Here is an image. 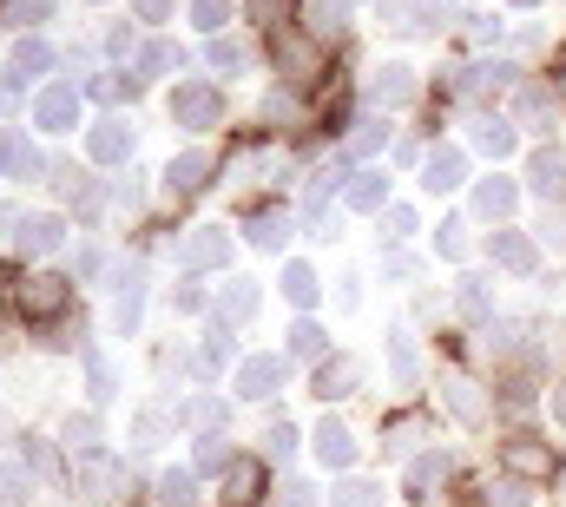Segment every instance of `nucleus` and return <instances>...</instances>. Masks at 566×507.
<instances>
[{
    "instance_id": "nucleus-1",
    "label": "nucleus",
    "mask_w": 566,
    "mask_h": 507,
    "mask_svg": "<svg viewBox=\"0 0 566 507\" xmlns=\"http://www.w3.org/2000/svg\"><path fill=\"white\" fill-rule=\"evenodd\" d=\"M171 120L191 132H211L224 120V100H218V86H205V80H178L171 86Z\"/></svg>"
},
{
    "instance_id": "nucleus-2",
    "label": "nucleus",
    "mask_w": 566,
    "mask_h": 507,
    "mask_svg": "<svg viewBox=\"0 0 566 507\" xmlns=\"http://www.w3.org/2000/svg\"><path fill=\"white\" fill-rule=\"evenodd\" d=\"M119 482H126L119 462H106V455H86L80 462V501L86 507H113L119 501Z\"/></svg>"
},
{
    "instance_id": "nucleus-3",
    "label": "nucleus",
    "mask_w": 566,
    "mask_h": 507,
    "mask_svg": "<svg viewBox=\"0 0 566 507\" xmlns=\"http://www.w3.org/2000/svg\"><path fill=\"white\" fill-rule=\"evenodd\" d=\"M441 408H448L461 428H481V422H488V395L468 376H441Z\"/></svg>"
},
{
    "instance_id": "nucleus-4",
    "label": "nucleus",
    "mask_w": 566,
    "mask_h": 507,
    "mask_svg": "<svg viewBox=\"0 0 566 507\" xmlns=\"http://www.w3.org/2000/svg\"><path fill=\"white\" fill-rule=\"evenodd\" d=\"M283 376H290L283 356H251V363L238 370V395H244V402H271V395L283 389Z\"/></svg>"
},
{
    "instance_id": "nucleus-5",
    "label": "nucleus",
    "mask_w": 566,
    "mask_h": 507,
    "mask_svg": "<svg viewBox=\"0 0 566 507\" xmlns=\"http://www.w3.org/2000/svg\"><path fill=\"white\" fill-rule=\"evenodd\" d=\"M139 303H145V270L139 263H126V270L113 277V323H119L126 337L139 330Z\"/></svg>"
},
{
    "instance_id": "nucleus-6",
    "label": "nucleus",
    "mask_w": 566,
    "mask_h": 507,
    "mask_svg": "<svg viewBox=\"0 0 566 507\" xmlns=\"http://www.w3.org/2000/svg\"><path fill=\"white\" fill-rule=\"evenodd\" d=\"M178 263H185V270H218V263H231V231H191V238L178 245Z\"/></svg>"
},
{
    "instance_id": "nucleus-7",
    "label": "nucleus",
    "mask_w": 566,
    "mask_h": 507,
    "mask_svg": "<svg viewBox=\"0 0 566 507\" xmlns=\"http://www.w3.org/2000/svg\"><path fill=\"white\" fill-rule=\"evenodd\" d=\"M33 113H40V126H46V132H73V120H80V86H73V80L46 86Z\"/></svg>"
},
{
    "instance_id": "nucleus-8",
    "label": "nucleus",
    "mask_w": 566,
    "mask_h": 507,
    "mask_svg": "<svg viewBox=\"0 0 566 507\" xmlns=\"http://www.w3.org/2000/svg\"><path fill=\"white\" fill-rule=\"evenodd\" d=\"M507 86H514V66H507V60H474V66L461 73V93H468V100H501Z\"/></svg>"
},
{
    "instance_id": "nucleus-9",
    "label": "nucleus",
    "mask_w": 566,
    "mask_h": 507,
    "mask_svg": "<svg viewBox=\"0 0 566 507\" xmlns=\"http://www.w3.org/2000/svg\"><path fill=\"white\" fill-rule=\"evenodd\" d=\"M501 462H507L514 482H547V468H554V455H547L541 442H527V435H514V442L501 448Z\"/></svg>"
},
{
    "instance_id": "nucleus-10",
    "label": "nucleus",
    "mask_w": 566,
    "mask_h": 507,
    "mask_svg": "<svg viewBox=\"0 0 566 507\" xmlns=\"http://www.w3.org/2000/svg\"><path fill=\"white\" fill-rule=\"evenodd\" d=\"M461 178H468V158H461L454 145H441V152H428V158H422V192H434V198H441V192H454Z\"/></svg>"
},
{
    "instance_id": "nucleus-11",
    "label": "nucleus",
    "mask_w": 566,
    "mask_h": 507,
    "mask_svg": "<svg viewBox=\"0 0 566 507\" xmlns=\"http://www.w3.org/2000/svg\"><path fill=\"white\" fill-rule=\"evenodd\" d=\"M60 238H66V225L53 218V211H40V218H20V231H13V245L27 257H46V251H60Z\"/></svg>"
},
{
    "instance_id": "nucleus-12",
    "label": "nucleus",
    "mask_w": 566,
    "mask_h": 507,
    "mask_svg": "<svg viewBox=\"0 0 566 507\" xmlns=\"http://www.w3.org/2000/svg\"><path fill=\"white\" fill-rule=\"evenodd\" d=\"M409 100H416V73L409 66H382L369 80V106H409Z\"/></svg>"
},
{
    "instance_id": "nucleus-13",
    "label": "nucleus",
    "mask_w": 566,
    "mask_h": 507,
    "mask_svg": "<svg viewBox=\"0 0 566 507\" xmlns=\"http://www.w3.org/2000/svg\"><path fill=\"white\" fill-rule=\"evenodd\" d=\"M0 172H13V178H40V172H46L40 152H33V138H20L13 126L0 132Z\"/></svg>"
},
{
    "instance_id": "nucleus-14",
    "label": "nucleus",
    "mask_w": 566,
    "mask_h": 507,
    "mask_svg": "<svg viewBox=\"0 0 566 507\" xmlns=\"http://www.w3.org/2000/svg\"><path fill=\"white\" fill-rule=\"evenodd\" d=\"M382 27L389 33H428L434 27V7L428 0H382Z\"/></svg>"
},
{
    "instance_id": "nucleus-15",
    "label": "nucleus",
    "mask_w": 566,
    "mask_h": 507,
    "mask_svg": "<svg viewBox=\"0 0 566 507\" xmlns=\"http://www.w3.org/2000/svg\"><path fill=\"white\" fill-rule=\"evenodd\" d=\"M514 205H521L514 178H481V185H474V211H481V218H507Z\"/></svg>"
},
{
    "instance_id": "nucleus-16",
    "label": "nucleus",
    "mask_w": 566,
    "mask_h": 507,
    "mask_svg": "<svg viewBox=\"0 0 566 507\" xmlns=\"http://www.w3.org/2000/svg\"><path fill=\"white\" fill-rule=\"evenodd\" d=\"M316 455H323V468H349L356 462V435L343 422H323L316 428Z\"/></svg>"
},
{
    "instance_id": "nucleus-17",
    "label": "nucleus",
    "mask_w": 566,
    "mask_h": 507,
    "mask_svg": "<svg viewBox=\"0 0 566 507\" xmlns=\"http://www.w3.org/2000/svg\"><path fill=\"white\" fill-rule=\"evenodd\" d=\"M86 145H93V158H99V165H119V158L133 152V126H126V120H106V126H93Z\"/></svg>"
},
{
    "instance_id": "nucleus-18",
    "label": "nucleus",
    "mask_w": 566,
    "mask_h": 507,
    "mask_svg": "<svg viewBox=\"0 0 566 507\" xmlns=\"http://www.w3.org/2000/svg\"><path fill=\"white\" fill-rule=\"evenodd\" d=\"M527 185H534L541 198H560V192H566V158H560V152H534V165H527Z\"/></svg>"
},
{
    "instance_id": "nucleus-19",
    "label": "nucleus",
    "mask_w": 566,
    "mask_h": 507,
    "mask_svg": "<svg viewBox=\"0 0 566 507\" xmlns=\"http://www.w3.org/2000/svg\"><path fill=\"white\" fill-rule=\"evenodd\" d=\"M205 172H211V158H205V152H185V158H171L165 185H171L178 198H191V192H205Z\"/></svg>"
},
{
    "instance_id": "nucleus-20",
    "label": "nucleus",
    "mask_w": 566,
    "mask_h": 507,
    "mask_svg": "<svg viewBox=\"0 0 566 507\" xmlns=\"http://www.w3.org/2000/svg\"><path fill=\"white\" fill-rule=\"evenodd\" d=\"M60 303H66V283H60V277H33V283L20 290V310H27V317H53Z\"/></svg>"
},
{
    "instance_id": "nucleus-21",
    "label": "nucleus",
    "mask_w": 566,
    "mask_h": 507,
    "mask_svg": "<svg viewBox=\"0 0 566 507\" xmlns=\"http://www.w3.org/2000/svg\"><path fill=\"white\" fill-rule=\"evenodd\" d=\"M349 205L356 211H382L389 205V172H356L349 178Z\"/></svg>"
},
{
    "instance_id": "nucleus-22",
    "label": "nucleus",
    "mask_w": 566,
    "mask_h": 507,
    "mask_svg": "<svg viewBox=\"0 0 566 507\" xmlns=\"http://www.w3.org/2000/svg\"><path fill=\"white\" fill-rule=\"evenodd\" d=\"M218 317H224V323H244V317H258V283H251V277H231V290L218 297Z\"/></svg>"
},
{
    "instance_id": "nucleus-23",
    "label": "nucleus",
    "mask_w": 566,
    "mask_h": 507,
    "mask_svg": "<svg viewBox=\"0 0 566 507\" xmlns=\"http://www.w3.org/2000/svg\"><path fill=\"white\" fill-rule=\"evenodd\" d=\"M494 263L501 270H534V238H521V231H494Z\"/></svg>"
},
{
    "instance_id": "nucleus-24",
    "label": "nucleus",
    "mask_w": 566,
    "mask_h": 507,
    "mask_svg": "<svg viewBox=\"0 0 566 507\" xmlns=\"http://www.w3.org/2000/svg\"><path fill=\"white\" fill-rule=\"evenodd\" d=\"M349 27V0H310V33L316 40H343Z\"/></svg>"
},
{
    "instance_id": "nucleus-25",
    "label": "nucleus",
    "mask_w": 566,
    "mask_h": 507,
    "mask_svg": "<svg viewBox=\"0 0 566 507\" xmlns=\"http://www.w3.org/2000/svg\"><path fill=\"white\" fill-rule=\"evenodd\" d=\"M139 73H185V46H178V40H145Z\"/></svg>"
},
{
    "instance_id": "nucleus-26",
    "label": "nucleus",
    "mask_w": 566,
    "mask_h": 507,
    "mask_svg": "<svg viewBox=\"0 0 566 507\" xmlns=\"http://www.w3.org/2000/svg\"><path fill=\"white\" fill-rule=\"evenodd\" d=\"M158 501L165 507H191L198 501V468H165V475H158Z\"/></svg>"
},
{
    "instance_id": "nucleus-27",
    "label": "nucleus",
    "mask_w": 566,
    "mask_h": 507,
    "mask_svg": "<svg viewBox=\"0 0 566 507\" xmlns=\"http://www.w3.org/2000/svg\"><path fill=\"white\" fill-rule=\"evenodd\" d=\"M46 66H53V46L27 33V40L13 46V86H20V80H33V73H46Z\"/></svg>"
},
{
    "instance_id": "nucleus-28",
    "label": "nucleus",
    "mask_w": 566,
    "mask_h": 507,
    "mask_svg": "<svg viewBox=\"0 0 566 507\" xmlns=\"http://www.w3.org/2000/svg\"><path fill=\"white\" fill-rule=\"evenodd\" d=\"M178 422H185V428H205V435H211V428L224 422V395H191V402L178 408Z\"/></svg>"
},
{
    "instance_id": "nucleus-29",
    "label": "nucleus",
    "mask_w": 566,
    "mask_h": 507,
    "mask_svg": "<svg viewBox=\"0 0 566 507\" xmlns=\"http://www.w3.org/2000/svg\"><path fill=\"white\" fill-rule=\"evenodd\" d=\"M474 145H481L488 158H507V152H514V120H494V113H488V120L474 126Z\"/></svg>"
},
{
    "instance_id": "nucleus-30",
    "label": "nucleus",
    "mask_w": 566,
    "mask_h": 507,
    "mask_svg": "<svg viewBox=\"0 0 566 507\" xmlns=\"http://www.w3.org/2000/svg\"><path fill=\"white\" fill-rule=\"evenodd\" d=\"M251 245H258V251H283V245H290V211H264V218H251Z\"/></svg>"
},
{
    "instance_id": "nucleus-31",
    "label": "nucleus",
    "mask_w": 566,
    "mask_h": 507,
    "mask_svg": "<svg viewBox=\"0 0 566 507\" xmlns=\"http://www.w3.org/2000/svg\"><path fill=\"white\" fill-rule=\"evenodd\" d=\"M454 310H461V317H488V310H494L488 277H461V283H454Z\"/></svg>"
},
{
    "instance_id": "nucleus-32",
    "label": "nucleus",
    "mask_w": 566,
    "mask_h": 507,
    "mask_svg": "<svg viewBox=\"0 0 566 507\" xmlns=\"http://www.w3.org/2000/svg\"><path fill=\"white\" fill-rule=\"evenodd\" d=\"M231 468H238L231 442H224V435H205V442H198V475H231Z\"/></svg>"
},
{
    "instance_id": "nucleus-33",
    "label": "nucleus",
    "mask_w": 566,
    "mask_h": 507,
    "mask_svg": "<svg viewBox=\"0 0 566 507\" xmlns=\"http://www.w3.org/2000/svg\"><path fill=\"white\" fill-rule=\"evenodd\" d=\"M441 475H448V455H441V448H428V455H416V468H409V495L422 501V495L434 488V482H441Z\"/></svg>"
},
{
    "instance_id": "nucleus-34",
    "label": "nucleus",
    "mask_w": 566,
    "mask_h": 507,
    "mask_svg": "<svg viewBox=\"0 0 566 507\" xmlns=\"http://www.w3.org/2000/svg\"><path fill=\"white\" fill-rule=\"evenodd\" d=\"M258 488H264V475H258V462H238L231 475H224V501H258Z\"/></svg>"
},
{
    "instance_id": "nucleus-35",
    "label": "nucleus",
    "mask_w": 566,
    "mask_h": 507,
    "mask_svg": "<svg viewBox=\"0 0 566 507\" xmlns=\"http://www.w3.org/2000/svg\"><path fill=\"white\" fill-rule=\"evenodd\" d=\"M514 113H521V126L547 132V120H554V100H547L541 86H521V100H514Z\"/></svg>"
},
{
    "instance_id": "nucleus-36",
    "label": "nucleus",
    "mask_w": 566,
    "mask_h": 507,
    "mask_svg": "<svg viewBox=\"0 0 566 507\" xmlns=\"http://www.w3.org/2000/svg\"><path fill=\"white\" fill-rule=\"evenodd\" d=\"M283 297H290L296 310H310V303H316V270H310V263H290V270H283Z\"/></svg>"
},
{
    "instance_id": "nucleus-37",
    "label": "nucleus",
    "mask_w": 566,
    "mask_h": 507,
    "mask_svg": "<svg viewBox=\"0 0 566 507\" xmlns=\"http://www.w3.org/2000/svg\"><path fill=\"white\" fill-rule=\"evenodd\" d=\"M349 389H356V363H349V356L323 363V376H316V395H329V402H336V395H349Z\"/></svg>"
},
{
    "instance_id": "nucleus-38",
    "label": "nucleus",
    "mask_w": 566,
    "mask_h": 507,
    "mask_svg": "<svg viewBox=\"0 0 566 507\" xmlns=\"http://www.w3.org/2000/svg\"><path fill=\"white\" fill-rule=\"evenodd\" d=\"M389 370H396L402 389L416 382V343H409V330H389Z\"/></svg>"
},
{
    "instance_id": "nucleus-39",
    "label": "nucleus",
    "mask_w": 566,
    "mask_h": 507,
    "mask_svg": "<svg viewBox=\"0 0 566 507\" xmlns=\"http://www.w3.org/2000/svg\"><path fill=\"white\" fill-rule=\"evenodd\" d=\"M323 350H329V337H323V330H316V323H310V317H303V323H296V330H290V356H303V363H316V356H323Z\"/></svg>"
},
{
    "instance_id": "nucleus-40",
    "label": "nucleus",
    "mask_w": 566,
    "mask_h": 507,
    "mask_svg": "<svg viewBox=\"0 0 566 507\" xmlns=\"http://www.w3.org/2000/svg\"><path fill=\"white\" fill-rule=\"evenodd\" d=\"M277 60H290V66H296V80H310V66H316V46H310L303 33H290V40H277Z\"/></svg>"
},
{
    "instance_id": "nucleus-41",
    "label": "nucleus",
    "mask_w": 566,
    "mask_h": 507,
    "mask_svg": "<svg viewBox=\"0 0 566 507\" xmlns=\"http://www.w3.org/2000/svg\"><path fill=\"white\" fill-rule=\"evenodd\" d=\"M211 66H218V73H244V66H251V53H244L238 40H211Z\"/></svg>"
},
{
    "instance_id": "nucleus-42",
    "label": "nucleus",
    "mask_w": 566,
    "mask_h": 507,
    "mask_svg": "<svg viewBox=\"0 0 566 507\" xmlns=\"http://www.w3.org/2000/svg\"><path fill=\"white\" fill-rule=\"evenodd\" d=\"M488 507H527V482H514V475H501V482L488 488Z\"/></svg>"
},
{
    "instance_id": "nucleus-43",
    "label": "nucleus",
    "mask_w": 566,
    "mask_h": 507,
    "mask_svg": "<svg viewBox=\"0 0 566 507\" xmlns=\"http://www.w3.org/2000/svg\"><path fill=\"white\" fill-rule=\"evenodd\" d=\"M416 442H422V422H396L382 448H389V455H416Z\"/></svg>"
},
{
    "instance_id": "nucleus-44",
    "label": "nucleus",
    "mask_w": 566,
    "mask_h": 507,
    "mask_svg": "<svg viewBox=\"0 0 566 507\" xmlns=\"http://www.w3.org/2000/svg\"><path fill=\"white\" fill-rule=\"evenodd\" d=\"M191 20H198L205 33H218V27L231 20V0H198V7H191Z\"/></svg>"
},
{
    "instance_id": "nucleus-45",
    "label": "nucleus",
    "mask_w": 566,
    "mask_h": 507,
    "mask_svg": "<svg viewBox=\"0 0 566 507\" xmlns=\"http://www.w3.org/2000/svg\"><path fill=\"white\" fill-rule=\"evenodd\" d=\"M376 495H382L376 482H343L336 488V507H376Z\"/></svg>"
},
{
    "instance_id": "nucleus-46",
    "label": "nucleus",
    "mask_w": 566,
    "mask_h": 507,
    "mask_svg": "<svg viewBox=\"0 0 566 507\" xmlns=\"http://www.w3.org/2000/svg\"><path fill=\"white\" fill-rule=\"evenodd\" d=\"M33 488V475L20 468V462H0V501H13V495H27Z\"/></svg>"
},
{
    "instance_id": "nucleus-47",
    "label": "nucleus",
    "mask_w": 566,
    "mask_h": 507,
    "mask_svg": "<svg viewBox=\"0 0 566 507\" xmlns=\"http://www.w3.org/2000/svg\"><path fill=\"white\" fill-rule=\"evenodd\" d=\"M382 145H389V126L382 120H363V132L349 138V152H382Z\"/></svg>"
},
{
    "instance_id": "nucleus-48",
    "label": "nucleus",
    "mask_w": 566,
    "mask_h": 507,
    "mask_svg": "<svg viewBox=\"0 0 566 507\" xmlns=\"http://www.w3.org/2000/svg\"><path fill=\"white\" fill-rule=\"evenodd\" d=\"M7 13H13V27H20V20H27V27H40V20H53V0H13Z\"/></svg>"
},
{
    "instance_id": "nucleus-49",
    "label": "nucleus",
    "mask_w": 566,
    "mask_h": 507,
    "mask_svg": "<svg viewBox=\"0 0 566 507\" xmlns=\"http://www.w3.org/2000/svg\"><path fill=\"white\" fill-rule=\"evenodd\" d=\"M434 251H441V257H468V225H441Z\"/></svg>"
},
{
    "instance_id": "nucleus-50",
    "label": "nucleus",
    "mask_w": 566,
    "mask_h": 507,
    "mask_svg": "<svg viewBox=\"0 0 566 507\" xmlns=\"http://www.w3.org/2000/svg\"><path fill=\"white\" fill-rule=\"evenodd\" d=\"M66 442H73V448H93V442H99V422H93V415H73V422H66Z\"/></svg>"
},
{
    "instance_id": "nucleus-51",
    "label": "nucleus",
    "mask_w": 566,
    "mask_h": 507,
    "mask_svg": "<svg viewBox=\"0 0 566 507\" xmlns=\"http://www.w3.org/2000/svg\"><path fill=\"white\" fill-rule=\"evenodd\" d=\"M382 231H389V238H409V231H416V211H409V205H389Z\"/></svg>"
},
{
    "instance_id": "nucleus-52",
    "label": "nucleus",
    "mask_w": 566,
    "mask_h": 507,
    "mask_svg": "<svg viewBox=\"0 0 566 507\" xmlns=\"http://www.w3.org/2000/svg\"><path fill=\"white\" fill-rule=\"evenodd\" d=\"M86 370H93V402H106V395H113V370H106L99 356H86Z\"/></svg>"
},
{
    "instance_id": "nucleus-53",
    "label": "nucleus",
    "mask_w": 566,
    "mask_h": 507,
    "mask_svg": "<svg viewBox=\"0 0 566 507\" xmlns=\"http://www.w3.org/2000/svg\"><path fill=\"white\" fill-rule=\"evenodd\" d=\"M264 442H271V455H283V462H290V448H296V428H290V422H277Z\"/></svg>"
},
{
    "instance_id": "nucleus-54",
    "label": "nucleus",
    "mask_w": 566,
    "mask_h": 507,
    "mask_svg": "<svg viewBox=\"0 0 566 507\" xmlns=\"http://www.w3.org/2000/svg\"><path fill=\"white\" fill-rule=\"evenodd\" d=\"M27 468H33V475H53V448H46V442H27Z\"/></svg>"
},
{
    "instance_id": "nucleus-55",
    "label": "nucleus",
    "mask_w": 566,
    "mask_h": 507,
    "mask_svg": "<svg viewBox=\"0 0 566 507\" xmlns=\"http://www.w3.org/2000/svg\"><path fill=\"white\" fill-rule=\"evenodd\" d=\"M283 507H316V488H310V482H290V488H283Z\"/></svg>"
},
{
    "instance_id": "nucleus-56",
    "label": "nucleus",
    "mask_w": 566,
    "mask_h": 507,
    "mask_svg": "<svg viewBox=\"0 0 566 507\" xmlns=\"http://www.w3.org/2000/svg\"><path fill=\"white\" fill-rule=\"evenodd\" d=\"M158 428H165V415H158V408H145V415H139V442H145V448L158 442Z\"/></svg>"
},
{
    "instance_id": "nucleus-57",
    "label": "nucleus",
    "mask_w": 566,
    "mask_h": 507,
    "mask_svg": "<svg viewBox=\"0 0 566 507\" xmlns=\"http://www.w3.org/2000/svg\"><path fill=\"white\" fill-rule=\"evenodd\" d=\"M133 13H139V20H165V13H171V0H133Z\"/></svg>"
},
{
    "instance_id": "nucleus-58",
    "label": "nucleus",
    "mask_w": 566,
    "mask_h": 507,
    "mask_svg": "<svg viewBox=\"0 0 566 507\" xmlns=\"http://www.w3.org/2000/svg\"><path fill=\"white\" fill-rule=\"evenodd\" d=\"M541 231H547V245H560V251H566V211H554V218H547Z\"/></svg>"
},
{
    "instance_id": "nucleus-59",
    "label": "nucleus",
    "mask_w": 566,
    "mask_h": 507,
    "mask_svg": "<svg viewBox=\"0 0 566 507\" xmlns=\"http://www.w3.org/2000/svg\"><path fill=\"white\" fill-rule=\"evenodd\" d=\"M244 7H251L258 20H277V13H283V0H244Z\"/></svg>"
},
{
    "instance_id": "nucleus-60",
    "label": "nucleus",
    "mask_w": 566,
    "mask_h": 507,
    "mask_svg": "<svg viewBox=\"0 0 566 507\" xmlns=\"http://www.w3.org/2000/svg\"><path fill=\"white\" fill-rule=\"evenodd\" d=\"M554 415H560V422H566V382H560V395H554Z\"/></svg>"
},
{
    "instance_id": "nucleus-61",
    "label": "nucleus",
    "mask_w": 566,
    "mask_h": 507,
    "mask_svg": "<svg viewBox=\"0 0 566 507\" xmlns=\"http://www.w3.org/2000/svg\"><path fill=\"white\" fill-rule=\"evenodd\" d=\"M0 442H7V408H0Z\"/></svg>"
},
{
    "instance_id": "nucleus-62",
    "label": "nucleus",
    "mask_w": 566,
    "mask_h": 507,
    "mask_svg": "<svg viewBox=\"0 0 566 507\" xmlns=\"http://www.w3.org/2000/svg\"><path fill=\"white\" fill-rule=\"evenodd\" d=\"M507 7H534V0H507Z\"/></svg>"
}]
</instances>
